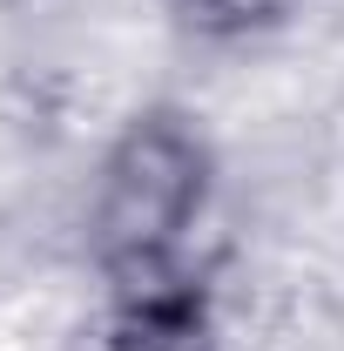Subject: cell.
<instances>
[{
    "label": "cell",
    "instance_id": "cell-1",
    "mask_svg": "<svg viewBox=\"0 0 344 351\" xmlns=\"http://www.w3.org/2000/svg\"><path fill=\"white\" fill-rule=\"evenodd\" d=\"M196 196V162L175 135H135L129 156H122V176H115V196H108V230L122 243H162L182 210Z\"/></svg>",
    "mask_w": 344,
    "mask_h": 351
}]
</instances>
